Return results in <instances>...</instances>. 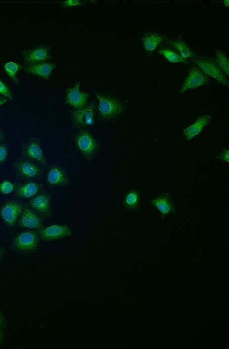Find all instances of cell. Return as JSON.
<instances>
[{
  "label": "cell",
  "mask_w": 229,
  "mask_h": 349,
  "mask_svg": "<svg viewBox=\"0 0 229 349\" xmlns=\"http://www.w3.org/2000/svg\"><path fill=\"white\" fill-rule=\"evenodd\" d=\"M20 67L19 64L13 62H7L4 65V69L7 74L17 84H19V82L17 74Z\"/></svg>",
  "instance_id": "d4e9b609"
},
{
  "label": "cell",
  "mask_w": 229,
  "mask_h": 349,
  "mask_svg": "<svg viewBox=\"0 0 229 349\" xmlns=\"http://www.w3.org/2000/svg\"><path fill=\"white\" fill-rule=\"evenodd\" d=\"M39 238L45 241H51L70 236L71 229L67 225H51L38 231Z\"/></svg>",
  "instance_id": "52a82bcc"
},
{
  "label": "cell",
  "mask_w": 229,
  "mask_h": 349,
  "mask_svg": "<svg viewBox=\"0 0 229 349\" xmlns=\"http://www.w3.org/2000/svg\"><path fill=\"white\" fill-rule=\"evenodd\" d=\"M29 205L31 209L44 217H50L52 214L50 199L44 193L35 195L30 200Z\"/></svg>",
  "instance_id": "8fae6325"
},
{
  "label": "cell",
  "mask_w": 229,
  "mask_h": 349,
  "mask_svg": "<svg viewBox=\"0 0 229 349\" xmlns=\"http://www.w3.org/2000/svg\"><path fill=\"white\" fill-rule=\"evenodd\" d=\"M139 201V196L138 192L135 190H130L126 195L124 199V203L126 207L130 209L136 208Z\"/></svg>",
  "instance_id": "7402d4cb"
},
{
  "label": "cell",
  "mask_w": 229,
  "mask_h": 349,
  "mask_svg": "<svg viewBox=\"0 0 229 349\" xmlns=\"http://www.w3.org/2000/svg\"><path fill=\"white\" fill-rule=\"evenodd\" d=\"M152 202L164 215H167L173 210V206L166 196L158 197Z\"/></svg>",
  "instance_id": "44dd1931"
},
{
  "label": "cell",
  "mask_w": 229,
  "mask_h": 349,
  "mask_svg": "<svg viewBox=\"0 0 229 349\" xmlns=\"http://www.w3.org/2000/svg\"><path fill=\"white\" fill-rule=\"evenodd\" d=\"M194 60L205 74L214 78L220 83L228 84V79L217 60L202 56H195Z\"/></svg>",
  "instance_id": "277c9868"
},
{
  "label": "cell",
  "mask_w": 229,
  "mask_h": 349,
  "mask_svg": "<svg viewBox=\"0 0 229 349\" xmlns=\"http://www.w3.org/2000/svg\"><path fill=\"white\" fill-rule=\"evenodd\" d=\"M17 172L22 176L32 178L40 174V169L36 165L26 160H20L14 166Z\"/></svg>",
  "instance_id": "2e32d148"
},
{
  "label": "cell",
  "mask_w": 229,
  "mask_h": 349,
  "mask_svg": "<svg viewBox=\"0 0 229 349\" xmlns=\"http://www.w3.org/2000/svg\"><path fill=\"white\" fill-rule=\"evenodd\" d=\"M51 52L50 47L41 45L26 49L22 54L25 64H31L50 59Z\"/></svg>",
  "instance_id": "8992f818"
},
{
  "label": "cell",
  "mask_w": 229,
  "mask_h": 349,
  "mask_svg": "<svg viewBox=\"0 0 229 349\" xmlns=\"http://www.w3.org/2000/svg\"><path fill=\"white\" fill-rule=\"evenodd\" d=\"M24 152L29 158L43 165L46 164V159L38 140L36 139L30 140L25 147Z\"/></svg>",
  "instance_id": "9a60e30c"
},
{
  "label": "cell",
  "mask_w": 229,
  "mask_h": 349,
  "mask_svg": "<svg viewBox=\"0 0 229 349\" xmlns=\"http://www.w3.org/2000/svg\"><path fill=\"white\" fill-rule=\"evenodd\" d=\"M4 338V333L2 330H0V344L3 342Z\"/></svg>",
  "instance_id": "d6a6232c"
},
{
  "label": "cell",
  "mask_w": 229,
  "mask_h": 349,
  "mask_svg": "<svg viewBox=\"0 0 229 349\" xmlns=\"http://www.w3.org/2000/svg\"><path fill=\"white\" fill-rule=\"evenodd\" d=\"M216 55L217 63L225 75L229 74V61L226 55L222 51L216 50Z\"/></svg>",
  "instance_id": "cb8c5ba5"
},
{
  "label": "cell",
  "mask_w": 229,
  "mask_h": 349,
  "mask_svg": "<svg viewBox=\"0 0 229 349\" xmlns=\"http://www.w3.org/2000/svg\"><path fill=\"white\" fill-rule=\"evenodd\" d=\"M74 142L85 159L87 160L93 158L98 149V144L95 138L90 132L84 129L76 133Z\"/></svg>",
  "instance_id": "3957f363"
},
{
  "label": "cell",
  "mask_w": 229,
  "mask_h": 349,
  "mask_svg": "<svg viewBox=\"0 0 229 349\" xmlns=\"http://www.w3.org/2000/svg\"><path fill=\"white\" fill-rule=\"evenodd\" d=\"M2 134H3V133H2V130L1 129H0V140L2 137Z\"/></svg>",
  "instance_id": "d590c367"
},
{
  "label": "cell",
  "mask_w": 229,
  "mask_h": 349,
  "mask_svg": "<svg viewBox=\"0 0 229 349\" xmlns=\"http://www.w3.org/2000/svg\"><path fill=\"white\" fill-rule=\"evenodd\" d=\"M211 119L209 115H203L200 116L191 125L183 129V134L187 140L193 138L198 135L203 127L208 124Z\"/></svg>",
  "instance_id": "e0dca14e"
},
{
  "label": "cell",
  "mask_w": 229,
  "mask_h": 349,
  "mask_svg": "<svg viewBox=\"0 0 229 349\" xmlns=\"http://www.w3.org/2000/svg\"><path fill=\"white\" fill-rule=\"evenodd\" d=\"M39 239L37 232L32 230L23 231L13 237L11 243V249L19 254L32 253L37 249Z\"/></svg>",
  "instance_id": "6da1fadb"
},
{
  "label": "cell",
  "mask_w": 229,
  "mask_h": 349,
  "mask_svg": "<svg viewBox=\"0 0 229 349\" xmlns=\"http://www.w3.org/2000/svg\"><path fill=\"white\" fill-rule=\"evenodd\" d=\"M168 43L175 48L180 53V56L184 58L196 56L194 51L182 40L173 39L169 40Z\"/></svg>",
  "instance_id": "ffe728a7"
},
{
  "label": "cell",
  "mask_w": 229,
  "mask_h": 349,
  "mask_svg": "<svg viewBox=\"0 0 229 349\" xmlns=\"http://www.w3.org/2000/svg\"><path fill=\"white\" fill-rule=\"evenodd\" d=\"M96 95L99 100L98 113L102 121L112 120L122 113L123 108L117 100L104 95L96 93Z\"/></svg>",
  "instance_id": "7a4b0ae2"
},
{
  "label": "cell",
  "mask_w": 229,
  "mask_h": 349,
  "mask_svg": "<svg viewBox=\"0 0 229 349\" xmlns=\"http://www.w3.org/2000/svg\"><path fill=\"white\" fill-rule=\"evenodd\" d=\"M6 254V249H5L1 246H0V265L1 263V262Z\"/></svg>",
  "instance_id": "1f68e13d"
},
{
  "label": "cell",
  "mask_w": 229,
  "mask_h": 349,
  "mask_svg": "<svg viewBox=\"0 0 229 349\" xmlns=\"http://www.w3.org/2000/svg\"><path fill=\"white\" fill-rule=\"evenodd\" d=\"M8 148L4 144H0V165L5 163L8 155Z\"/></svg>",
  "instance_id": "4316f807"
},
{
  "label": "cell",
  "mask_w": 229,
  "mask_h": 349,
  "mask_svg": "<svg viewBox=\"0 0 229 349\" xmlns=\"http://www.w3.org/2000/svg\"><path fill=\"white\" fill-rule=\"evenodd\" d=\"M80 82H77L72 87L67 88L65 104L72 106L74 110L81 109L87 105L89 95L79 90Z\"/></svg>",
  "instance_id": "ba28073f"
},
{
  "label": "cell",
  "mask_w": 229,
  "mask_h": 349,
  "mask_svg": "<svg viewBox=\"0 0 229 349\" xmlns=\"http://www.w3.org/2000/svg\"><path fill=\"white\" fill-rule=\"evenodd\" d=\"M218 158L225 162L229 161V151L228 149H224L218 157Z\"/></svg>",
  "instance_id": "f546056e"
},
{
  "label": "cell",
  "mask_w": 229,
  "mask_h": 349,
  "mask_svg": "<svg viewBox=\"0 0 229 349\" xmlns=\"http://www.w3.org/2000/svg\"><path fill=\"white\" fill-rule=\"evenodd\" d=\"M18 225L29 229L39 230L43 228L40 217L32 209L24 207L17 222Z\"/></svg>",
  "instance_id": "7c38bea8"
},
{
  "label": "cell",
  "mask_w": 229,
  "mask_h": 349,
  "mask_svg": "<svg viewBox=\"0 0 229 349\" xmlns=\"http://www.w3.org/2000/svg\"><path fill=\"white\" fill-rule=\"evenodd\" d=\"M0 94L7 97L10 100H13L12 94L8 87L0 80Z\"/></svg>",
  "instance_id": "83f0119b"
},
{
  "label": "cell",
  "mask_w": 229,
  "mask_h": 349,
  "mask_svg": "<svg viewBox=\"0 0 229 349\" xmlns=\"http://www.w3.org/2000/svg\"><path fill=\"white\" fill-rule=\"evenodd\" d=\"M24 207L16 201H7L0 208V217L8 227H13L17 223Z\"/></svg>",
  "instance_id": "5b68a950"
},
{
  "label": "cell",
  "mask_w": 229,
  "mask_h": 349,
  "mask_svg": "<svg viewBox=\"0 0 229 349\" xmlns=\"http://www.w3.org/2000/svg\"><path fill=\"white\" fill-rule=\"evenodd\" d=\"M209 78L200 69L195 66L190 67L188 76L182 86L180 92L183 93L189 89H193L208 82Z\"/></svg>",
  "instance_id": "30bf717a"
},
{
  "label": "cell",
  "mask_w": 229,
  "mask_h": 349,
  "mask_svg": "<svg viewBox=\"0 0 229 349\" xmlns=\"http://www.w3.org/2000/svg\"><path fill=\"white\" fill-rule=\"evenodd\" d=\"M14 190V186L10 181L5 180L0 183V193L3 195L11 193Z\"/></svg>",
  "instance_id": "484cf974"
},
{
  "label": "cell",
  "mask_w": 229,
  "mask_h": 349,
  "mask_svg": "<svg viewBox=\"0 0 229 349\" xmlns=\"http://www.w3.org/2000/svg\"><path fill=\"white\" fill-rule=\"evenodd\" d=\"M224 4L225 6H228L229 5V0H224Z\"/></svg>",
  "instance_id": "e575fe53"
},
{
  "label": "cell",
  "mask_w": 229,
  "mask_h": 349,
  "mask_svg": "<svg viewBox=\"0 0 229 349\" xmlns=\"http://www.w3.org/2000/svg\"><path fill=\"white\" fill-rule=\"evenodd\" d=\"M95 106L93 103L86 105L85 107L74 110L71 114L73 125L81 127L90 125L94 121Z\"/></svg>",
  "instance_id": "9c48e42d"
},
{
  "label": "cell",
  "mask_w": 229,
  "mask_h": 349,
  "mask_svg": "<svg viewBox=\"0 0 229 349\" xmlns=\"http://www.w3.org/2000/svg\"><path fill=\"white\" fill-rule=\"evenodd\" d=\"M7 102V100L3 98L0 97V106L6 103Z\"/></svg>",
  "instance_id": "836d02e7"
},
{
  "label": "cell",
  "mask_w": 229,
  "mask_h": 349,
  "mask_svg": "<svg viewBox=\"0 0 229 349\" xmlns=\"http://www.w3.org/2000/svg\"><path fill=\"white\" fill-rule=\"evenodd\" d=\"M166 37L156 32H146L142 38L145 49L149 52L153 51Z\"/></svg>",
  "instance_id": "d6986e66"
},
{
  "label": "cell",
  "mask_w": 229,
  "mask_h": 349,
  "mask_svg": "<svg viewBox=\"0 0 229 349\" xmlns=\"http://www.w3.org/2000/svg\"><path fill=\"white\" fill-rule=\"evenodd\" d=\"M159 53L170 62L188 63L186 59L181 57L171 49L167 48L160 49L159 50Z\"/></svg>",
  "instance_id": "603a6c76"
},
{
  "label": "cell",
  "mask_w": 229,
  "mask_h": 349,
  "mask_svg": "<svg viewBox=\"0 0 229 349\" xmlns=\"http://www.w3.org/2000/svg\"><path fill=\"white\" fill-rule=\"evenodd\" d=\"M55 67V65L53 63L43 61L34 64H25L23 69L28 73L48 80Z\"/></svg>",
  "instance_id": "4fadbf2b"
},
{
  "label": "cell",
  "mask_w": 229,
  "mask_h": 349,
  "mask_svg": "<svg viewBox=\"0 0 229 349\" xmlns=\"http://www.w3.org/2000/svg\"><path fill=\"white\" fill-rule=\"evenodd\" d=\"M85 2V1L80 0H67L63 1L61 5L63 7H67L83 4Z\"/></svg>",
  "instance_id": "f1b7e54d"
},
{
  "label": "cell",
  "mask_w": 229,
  "mask_h": 349,
  "mask_svg": "<svg viewBox=\"0 0 229 349\" xmlns=\"http://www.w3.org/2000/svg\"><path fill=\"white\" fill-rule=\"evenodd\" d=\"M41 187L40 184L34 182L24 183L17 187L16 195L21 198H31L37 194Z\"/></svg>",
  "instance_id": "ac0fdd59"
},
{
  "label": "cell",
  "mask_w": 229,
  "mask_h": 349,
  "mask_svg": "<svg viewBox=\"0 0 229 349\" xmlns=\"http://www.w3.org/2000/svg\"><path fill=\"white\" fill-rule=\"evenodd\" d=\"M47 181L50 185L55 186H65L70 184L66 172L58 166H53L48 170Z\"/></svg>",
  "instance_id": "5bb4252c"
},
{
  "label": "cell",
  "mask_w": 229,
  "mask_h": 349,
  "mask_svg": "<svg viewBox=\"0 0 229 349\" xmlns=\"http://www.w3.org/2000/svg\"><path fill=\"white\" fill-rule=\"evenodd\" d=\"M7 321L5 316L0 309V330L6 326Z\"/></svg>",
  "instance_id": "4dcf8cb0"
}]
</instances>
